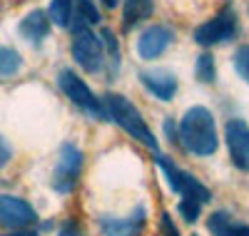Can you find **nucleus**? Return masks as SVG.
<instances>
[{"mask_svg": "<svg viewBox=\"0 0 249 236\" xmlns=\"http://www.w3.org/2000/svg\"><path fill=\"white\" fill-rule=\"evenodd\" d=\"M179 139L187 147V152L197 157H210L217 152V127L214 117L207 107H192L187 110L179 122Z\"/></svg>", "mask_w": 249, "mask_h": 236, "instance_id": "f257e3e1", "label": "nucleus"}, {"mask_svg": "<svg viewBox=\"0 0 249 236\" xmlns=\"http://www.w3.org/2000/svg\"><path fill=\"white\" fill-rule=\"evenodd\" d=\"M105 110H107L110 119H115L124 132L132 135V139H140L144 147H150L152 152H157V139L152 137L150 127L144 124L142 115L137 112V107L130 100H124L122 95H107L105 97Z\"/></svg>", "mask_w": 249, "mask_h": 236, "instance_id": "f03ea898", "label": "nucleus"}, {"mask_svg": "<svg viewBox=\"0 0 249 236\" xmlns=\"http://www.w3.org/2000/svg\"><path fill=\"white\" fill-rule=\"evenodd\" d=\"M57 82H60V90L68 95V100H72L80 110H85L88 115H95L97 119H107V110L102 107V102L90 92L85 80L77 77L72 70H62L60 77H57Z\"/></svg>", "mask_w": 249, "mask_h": 236, "instance_id": "7ed1b4c3", "label": "nucleus"}, {"mask_svg": "<svg viewBox=\"0 0 249 236\" xmlns=\"http://www.w3.org/2000/svg\"><path fill=\"white\" fill-rule=\"evenodd\" d=\"M80 171H82V152H80L75 144H62L57 167H55L53 179H50L53 189L60 191V194H68V191H72L75 184H77Z\"/></svg>", "mask_w": 249, "mask_h": 236, "instance_id": "20e7f679", "label": "nucleus"}, {"mask_svg": "<svg viewBox=\"0 0 249 236\" xmlns=\"http://www.w3.org/2000/svg\"><path fill=\"white\" fill-rule=\"evenodd\" d=\"M237 30V15L232 8H224L217 17H212L210 23H204L195 30V40L199 45L210 48V45H219V42L230 40Z\"/></svg>", "mask_w": 249, "mask_h": 236, "instance_id": "39448f33", "label": "nucleus"}, {"mask_svg": "<svg viewBox=\"0 0 249 236\" xmlns=\"http://www.w3.org/2000/svg\"><path fill=\"white\" fill-rule=\"evenodd\" d=\"M157 164L162 167L164 174H167V182H170V186L177 191V194L199 199L202 204L210 199V191H207V186H202L199 179H195L192 174H187V171H182L179 167H175L167 157H157Z\"/></svg>", "mask_w": 249, "mask_h": 236, "instance_id": "423d86ee", "label": "nucleus"}, {"mask_svg": "<svg viewBox=\"0 0 249 236\" xmlns=\"http://www.w3.org/2000/svg\"><path fill=\"white\" fill-rule=\"evenodd\" d=\"M72 57L82 70L97 72L102 67V42L97 40V35H92L88 28L77 30L72 40Z\"/></svg>", "mask_w": 249, "mask_h": 236, "instance_id": "0eeeda50", "label": "nucleus"}, {"mask_svg": "<svg viewBox=\"0 0 249 236\" xmlns=\"http://www.w3.org/2000/svg\"><path fill=\"white\" fill-rule=\"evenodd\" d=\"M37 221V214L35 209L20 197H10V194H3L0 197V224L5 229H28Z\"/></svg>", "mask_w": 249, "mask_h": 236, "instance_id": "6e6552de", "label": "nucleus"}, {"mask_svg": "<svg viewBox=\"0 0 249 236\" xmlns=\"http://www.w3.org/2000/svg\"><path fill=\"white\" fill-rule=\"evenodd\" d=\"M224 139L230 147L232 162L242 169L249 171V127L242 119H230L224 127Z\"/></svg>", "mask_w": 249, "mask_h": 236, "instance_id": "1a4fd4ad", "label": "nucleus"}, {"mask_svg": "<svg viewBox=\"0 0 249 236\" xmlns=\"http://www.w3.org/2000/svg\"><path fill=\"white\" fill-rule=\"evenodd\" d=\"M172 37H175L172 30L164 28V25H152V28H147V30L140 35V40H137V52H140V57H144V60L160 57L164 50L172 45Z\"/></svg>", "mask_w": 249, "mask_h": 236, "instance_id": "9d476101", "label": "nucleus"}, {"mask_svg": "<svg viewBox=\"0 0 249 236\" xmlns=\"http://www.w3.org/2000/svg\"><path fill=\"white\" fill-rule=\"evenodd\" d=\"M100 229L105 236H140L144 229V209L137 206V211L127 219H110L102 217L100 219Z\"/></svg>", "mask_w": 249, "mask_h": 236, "instance_id": "9b49d317", "label": "nucleus"}, {"mask_svg": "<svg viewBox=\"0 0 249 236\" xmlns=\"http://www.w3.org/2000/svg\"><path fill=\"white\" fill-rule=\"evenodd\" d=\"M140 80H142L144 87H147V92H152L162 102L172 100V95L177 92V77L167 70H144L140 75Z\"/></svg>", "mask_w": 249, "mask_h": 236, "instance_id": "f8f14e48", "label": "nucleus"}, {"mask_svg": "<svg viewBox=\"0 0 249 236\" xmlns=\"http://www.w3.org/2000/svg\"><path fill=\"white\" fill-rule=\"evenodd\" d=\"M50 33V20L43 10H33L25 15V20L20 23V35L30 42H40L45 35Z\"/></svg>", "mask_w": 249, "mask_h": 236, "instance_id": "ddd939ff", "label": "nucleus"}, {"mask_svg": "<svg viewBox=\"0 0 249 236\" xmlns=\"http://www.w3.org/2000/svg\"><path fill=\"white\" fill-rule=\"evenodd\" d=\"M207 226H210V231H212L214 236H249V226H244V224H234L224 211L212 214L210 221H207Z\"/></svg>", "mask_w": 249, "mask_h": 236, "instance_id": "4468645a", "label": "nucleus"}, {"mask_svg": "<svg viewBox=\"0 0 249 236\" xmlns=\"http://www.w3.org/2000/svg\"><path fill=\"white\" fill-rule=\"evenodd\" d=\"M95 23H100V13H97V8L92 5V0H75L70 28L77 33V30H82L85 25H95Z\"/></svg>", "mask_w": 249, "mask_h": 236, "instance_id": "2eb2a0df", "label": "nucleus"}, {"mask_svg": "<svg viewBox=\"0 0 249 236\" xmlns=\"http://www.w3.org/2000/svg\"><path fill=\"white\" fill-rule=\"evenodd\" d=\"M152 15V0H124V13H122V20H124V28H132L142 20H147Z\"/></svg>", "mask_w": 249, "mask_h": 236, "instance_id": "dca6fc26", "label": "nucleus"}, {"mask_svg": "<svg viewBox=\"0 0 249 236\" xmlns=\"http://www.w3.org/2000/svg\"><path fill=\"white\" fill-rule=\"evenodd\" d=\"M72 8H75V0H53L50 3V20L60 28H70Z\"/></svg>", "mask_w": 249, "mask_h": 236, "instance_id": "f3484780", "label": "nucleus"}, {"mask_svg": "<svg viewBox=\"0 0 249 236\" xmlns=\"http://www.w3.org/2000/svg\"><path fill=\"white\" fill-rule=\"evenodd\" d=\"M20 65H23V60L13 48H0V75L10 77L20 70Z\"/></svg>", "mask_w": 249, "mask_h": 236, "instance_id": "a211bd4d", "label": "nucleus"}, {"mask_svg": "<svg viewBox=\"0 0 249 236\" xmlns=\"http://www.w3.org/2000/svg\"><path fill=\"white\" fill-rule=\"evenodd\" d=\"M199 209H202V202H199V199L182 197V202H179V214H182V217H184L187 221H197Z\"/></svg>", "mask_w": 249, "mask_h": 236, "instance_id": "6ab92c4d", "label": "nucleus"}, {"mask_svg": "<svg viewBox=\"0 0 249 236\" xmlns=\"http://www.w3.org/2000/svg\"><path fill=\"white\" fill-rule=\"evenodd\" d=\"M197 77L202 82H214V60H212V55H202L197 60Z\"/></svg>", "mask_w": 249, "mask_h": 236, "instance_id": "aec40b11", "label": "nucleus"}, {"mask_svg": "<svg viewBox=\"0 0 249 236\" xmlns=\"http://www.w3.org/2000/svg\"><path fill=\"white\" fill-rule=\"evenodd\" d=\"M234 67H237V72L242 75V80L249 82V45H242V48L234 52Z\"/></svg>", "mask_w": 249, "mask_h": 236, "instance_id": "412c9836", "label": "nucleus"}, {"mask_svg": "<svg viewBox=\"0 0 249 236\" xmlns=\"http://www.w3.org/2000/svg\"><path fill=\"white\" fill-rule=\"evenodd\" d=\"M162 234H164V236H179L177 226H175L172 219H170V214H162Z\"/></svg>", "mask_w": 249, "mask_h": 236, "instance_id": "4be33fe9", "label": "nucleus"}, {"mask_svg": "<svg viewBox=\"0 0 249 236\" xmlns=\"http://www.w3.org/2000/svg\"><path fill=\"white\" fill-rule=\"evenodd\" d=\"M10 154H13V152H10L8 142H5L3 137H0V169H3V167H5L8 162H10Z\"/></svg>", "mask_w": 249, "mask_h": 236, "instance_id": "5701e85b", "label": "nucleus"}, {"mask_svg": "<svg viewBox=\"0 0 249 236\" xmlns=\"http://www.w3.org/2000/svg\"><path fill=\"white\" fill-rule=\"evenodd\" d=\"M102 37H105V42H107V50L112 52V57L117 60V40H115V35H112L110 30H105V33H102Z\"/></svg>", "mask_w": 249, "mask_h": 236, "instance_id": "b1692460", "label": "nucleus"}, {"mask_svg": "<svg viewBox=\"0 0 249 236\" xmlns=\"http://www.w3.org/2000/svg\"><path fill=\"white\" fill-rule=\"evenodd\" d=\"M60 236H82V231H80V229H77L75 224H68L65 229L60 231Z\"/></svg>", "mask_w": 249, "mask_h": 236, "instance_id": "393cba45", "label": "nucleus"}, {"mask_svg": "<svg viewBox=\"0 0 249 236\" xmlns=\"http://www.w3.org/2000/svg\"><path fill=\"white\" fill-rule=\"evenodd\" d=\"M3 236H37V234H35V231H30V229H15V231L3 234Z\"/></svg>", "mask_w": 249, "mask_h": 236, "instance_id": "a878e982", "label": "nucleus"}, {"mask_svg": "<svg viewBox=\"0 0 249 236\" xmlns=\"http://www.w3.org/2000/svg\"><path fill=\"white\" fill-rule=\"evenodd\" d=\"M117 3H120V0H102V5H105V8H117Z\"/></svg>", "mask_w": 249, "mask_h": 236, "instance_id": "bb28decb", "label": "nucleus"}, {"mask_svg": "<svg viewBox=\"0 0 249 236\" xmlns=\"http://www.w3.org/2000/svg\"><path fill=\"white\" fill-rule=\"evenodd\" d=\"M195 236H197V234H195Z\"/></svg>", "mask_w": 249, "mask_h": 236, "instance_id": "cd10ccee", "label": "nucleus"}]
</instances>
